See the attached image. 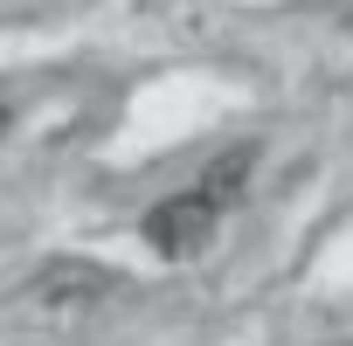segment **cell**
<instances>
[{
	"label": "cell",
	"instance_id": "obj_1",
	"mask_svg": "<svg viewBox=\"0 0 353 346\" xmlns=\"http://www.w3.org/2000/svg\"><path fill=\"white\" fill-rule=\"evenodd\" d=\"M243 173H250V152L215 159V166L201 173V187L152 201V208H145V222H139V236H145L159 256H201V250H208V236L222 229L229 201L243 194Z\"/></svg>",
	"mask_w": 353,
	"mask_h": 346
},
{
	"label": "cell",
	"instance_id": "obj_2",
	"mask_svg": "<svg viewBox=\"0 0 353 346\" xmlns=\"http://www.w3.org/2000/svg\"><path fill=\"white\" fill-rule=\"evenodd\" d=\"M0 125H8V111H0Z\"/></svg>",
	"mask_w": 353,
	"mask_h": 346
}]
</instances>
